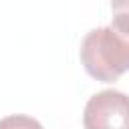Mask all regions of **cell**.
<instances>
[{
	"instance_id": "7a4b0ae2",
	"label": "cell",
	"mask_w": 129,
	"mask_h": 129,
	"mask_svg": "<svg viewBox=\"0 0 129 129\" xmlns=\"http://www.w3.org/2000/svg\"><path fill=\"white\" fill-rule=\"evenodd\" d=\"M85 129H129V97L115 89L95 93L83 111Z\"/></svg>"
},
{
	"instance_id": "3957f363",
	"label": "cell",
	"mask_w": 129,
	"mask_h": 129,
	"mask_svg": "<svg viewBox=\"0 0 129 129\" xmlns=\"http://www.w3.org/2000/svg\"><path fill=\"white\" fill-rule=\"evenodd\" d=\"M0 129H42V125L28 115H8L0 119Z\"/></svg>"
},
{
	"instance_id": "6da1fadb",
	"label": "cell",
	"mask_w": 129,
	"mask_h": 129,
	"mask_svg": "<svg viewBox=\"0 0 129 129\" xmlns=\"http://www.w3.org/2000/svg\"><path fill=\"white\" fill-rule=\"evenodd\" d=\"M109 26L93 28L81 42V64L101 83H113L129 71V0L111 4Z\"/></svg>"
}]
</instances>
